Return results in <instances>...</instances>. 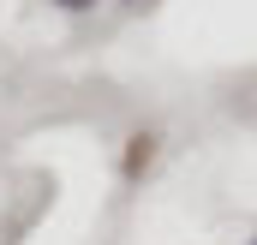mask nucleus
I'll return each mask as SVG.
<instances>
[{
  "label": "nucleus",
  "mask_w": 257,
  "mask_h": 245,
  "mask_svg": "<svg viewBox=\"0 0 257 245\" xmlns=\"http://www.w3.org/2000/svg\"><path fill=\"white\" fill-rule=\"evenodd\" d=\"M156 144H162L156 132H138V138H126V162H120V174H126V180H144V174H150Z\"/></svg>",
  "instance_id": "nucleus-1"
},
{
  "label": "nucleus",
  "mask_w": 257,
  "mask_h": 245,
  "mask_svg": "<svg viewBox=\"0 0 257 245\" xmlns=\"http://www.w3.org/2000/svg\"><path fill=\"white\" fill-rule=\"evenodd\" d=\"M54 6H60V12H90L96 0H54Z\"/></svg>",
  "instance_id": "nucleus-2"
},
{
  "label": "nucleus",
  "mask_w": 257,
  "mask_h": 245,
  "mask_svg": "<svg viewBox=\"0 0 257 245\" xmlns=\"http://www.w3.org/2000/svg\"><path fill=\"white\" fill-rule=\"evenodd\" d=\"M251 245H257V239H251Z\"/></svg>",
  "instance_id": "nucleus-3"
}]
</instances>
